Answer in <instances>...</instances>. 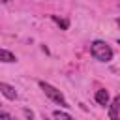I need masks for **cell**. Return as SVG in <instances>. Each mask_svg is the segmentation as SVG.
Listing matches in <instances>:
<instances>
[{"mask_svg":"<svg viewBox=\"0 0 120 120\" xmlns=\"http://www.w3.org/2000/svg\"><path fill=\"white\" fill-rule=\"evenodd\" d=\"M90 52H92V56H94L96 60H99V62H109V60L112 58V49H111L105 41H101V39H96V41L90 45Z\"/></svg>","mask_w":120,"mask_h":120,"instance_id":"obj_1","label":"cell"},{"mask_svg":"<svg viewBox=\"0 0 120 120\" xmlns=\"http://www.w3.org/2000/svg\"><path fill=\"white\" fill-rule=\"evenodd\" d=\"M39 88L45 92V96L49 98V99H52L54 103H58V105H62V107H69L68 105V101H66V98H64V94L60 92V90H56L52 84H49V82H45V81H39Z\"/></svg>","mask_w":120,"mask_h":120,"instance_id":"obj_2","label":"cell"},{"mask_svg":"<svg viewBox=\"0 0 120 120\" xmlns=\"http://www.w3.org/2000/svg\"><path fill=\"white\" fill-rule=\"evenodd\" d=\"M109 118L111 120H120V96H116L109 107Z\"/></svg>","mask_w":120,"mask_h":120,"instance_id":"obj_3","label":"cell"},{"mask_svg":"<svg viewBox=\"0 0 120 120\" xmlns=\"http://www.w3.org/2000/svg\"><path fill=\"white\" fill-rule=\"evenodd\" d=\"M0 92H2L8 99H17V90H15L11 84H8V82H0Z\"/></svg>","mask_w":120,"mask_h":120,"instance_id":"obj_4","label":"cell"},{"mask_svg":"<svg viewBox=\"0 0 120 120\" xmlns=\"http://www.w3.org/2000/svg\"><path fill=\"white\" fill-rule=\"evenodd\" d=\"M17 58H15V54L11 52V51H6V49H0V62H6V64H11V62H15Z\"/></svg>","mask_w":120,"mask_h":120,"instance_id":"obj_5","label":"cell"},{"mask_svg":"<svg viewBox=\"0 0 120 120\" xmlns=\"http://www.w3.org/2000/svg\"><path fill=\"white\" fill-rule=\"evenodd\" d=\"M96 101L99 105H107L109 103V92L107 90H98L96 92Z\"/></svg>","mask_w":120,"mask_h":120,"instance_id":"obj_6","label":"cell"},{"mask_svg":"<svg viewBox=\"0 0 120 120\" xmlns=\"http://www.w3.org/2000/svg\"><path fill=\"white\" fill-rule=\"evenodd\" d=\"M52 116H54V120H73L68 112H60V111H54V112H52Z\"/></svg>","mask_w":120,"mask_h":120,"instance_id":"obj_7","label":"cell"},{"mask_svg":"<svg viewBox=\"0 0 120 120\" xmlns=\"http://www.w3.org/2000/svg\"><path fill=\"white\" fill-rule=\"evenodd\" d=\"M51 17H52V21H54V22H56V24H60V26H62V28H64V30H66V28H68V26H69V22H68V21H66V19H60V17H56V15H51Z\"/></svg>","mask_w":120,"mask_h":120,"instance_id":"obj_8","label":"cell"},{"mask_svg":"<svg viewBox=\"0 0 120 120\" xmlns=\"http://www.w3.org/2000/svg\"><path fill=\"white\" fill-rule=\"evenodd\" d=\"M0 120H13V118H11L8 112H2V111H0Z\"/></svg>","mask_w":120,"mask_h":120,"instance_id":"obj_9","label":"cell"},{"mask_svg":"<svg viewBox=\"0 0 120 120\" xmlns=\"http://www.w3.org/2000/svg\"><path fill=\"white\" fill-rule=\"evenodd\" d=\"M24 116H26L28 120H32V118H34V112H32V111H28V109H24Z\"/></svg>","mask_w":120,"mask_h":120,"instance_id":"obj_10","label":"cell"},{"mask_svg":"<svg viewBox=\"0 0 120 120\" xmlns=\"http://www.w3.org/2000/svg\"><path fill=\"white\" fill-rule=\"evenodd\" d=\"M0 2H11V0H0Z\"/></svg>","mask_w":120,"mask_h":120,"instance_id":"obj_11","label":"cell"},{"mask_svg":"<svg viewBox=\"0 0 120 120\" xmlns=\"http://www.w3.org/2000/svg\"><path fill=\"white\" fill-rule=\"evenodd\" d=\"M116 22H118V24H120V19H118V21H116Z\"/></svg>","mask_w":120,"mask_h":120,"instance_id":"obj_12","label":"cell"},{"mask_svg":"<svg viewBox=\"0 0 120 120\" xmlns=\"http://www.w3.org/2000/svg\"><path fill=\"white\" fill-rule=\"evenodd\" d=\"M118 43H120V41H118Z\"/></svg>","mask_w":120,"mask_h":120,"instance_id":"obj_13","label":"cell"}]
</instances>
